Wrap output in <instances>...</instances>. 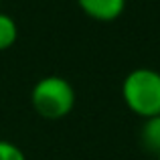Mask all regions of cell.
<instances>
[{
    "mask_svg": "<svg viewBox=\"0 0 160 160\" xmlns=\"http://www.w3.org/2000/svg\"><path fill=\"white\" fill-rule=\"evenodd\" d=\"M85 16L98 22H113L126 10V0H77Z\"/></svg>",
    "mask_w": 160,
    "mask_h": 160,
    "instance_id": "3",
    "label": "cell"
},
{
    "mask_svg": "<svg viewBox=\"0 0 160 160\" xmlns=\"http://www.w3.org/2000/svg\"><path fill=\"white\" fill-rule=\"evenodd\" d=\"M0 160H27V156L14 142L0 140Z\"/></svg>",
    "mask_w": 160,
    "mask_h": 160,
    "instance_id": "6",
    "label": "cell"
},
{
    "mask_svg": "<svg viewBox=\"0 0 160 160\" xmlns=\"http://www.w3.org/2000/svg\"><path fill=\"white\" fill-rule=\"evenodd\" d=\"M0 2H2V0H0Z\"/></svg>",
    "mask_w": 160,
    "mask_h": 160,
    "instance_id": "8",
    "label": "cell"
},
{
    "mask_svg": "<svg viewBox=\"0 0 160 160\" xmlns=\"http://www.w3.org/2000/svg\"><path fill=\"white\" fill-rule=\"evenodd\" d=\"M156 160H160V152H158V154H156Z\"/></svg>",
    "mask_w": 160,
    "mask_h": 160,
    "instance_id": "7",
    "label": "cell"
},
{
    "mask_svg": "<svg viewBox=\"0 0 160 160\" xmlns=\"http://www.w3.org/2000/svg\"><path fill=\"white\" fill-rule=\"evenodd\" d=\"M122 99L142 120L160 116V73L150 67L132 69L122 81Z\"/></svg>",
    "mask_w": 160,
    "mask_h": 160,
    "instance_id": "1",
    "label": "cell"
},
{
    "mask_svg": "<svg viewBox=\"0 0 160 160\" xmlns=\"http://www.w3.org/2000/svg\"><path fill=\"white\" fill-rule=\"evenodd\" d=\"M18 39V27L14 18L6 12H0V51H6Z\"/></svg>",
    "mask_w": 160,
    "mask_h": 160,
    "instance_id": "5",
    "label": "cell"
},
{
    "mask_svg": "<svg viewBox=\"0 0 160 160\" xmlns=\"http://www.w3.org/2000/svg\"><path fill=\"white\" fill-rule=\"evenodd\" d=\"M140 142L144 146V150L152 152L154 156L160 152V116L144 120V124L140 128Z\"/></svg>",
    "mask_w": 160,
    "mask_h": 160,
    "instance_id": "4",
    "label": "cell"
},
{
    "mask_svg": "<svg viewBox=\"0 0 160 160\" xmlns=\"http://www.w3.org/2000/svg\"><path fill=\"white\" fill-rule=\"evenodd\" d=\"M75 89L61 75H47L35 83L31 91V106L45 120H63L75 108Z\"/></svg>",
    "mask_w": 160,
    "mask_h": 160,
    "instance_id": "2",
    "label": "cell"
}]
</instances>
